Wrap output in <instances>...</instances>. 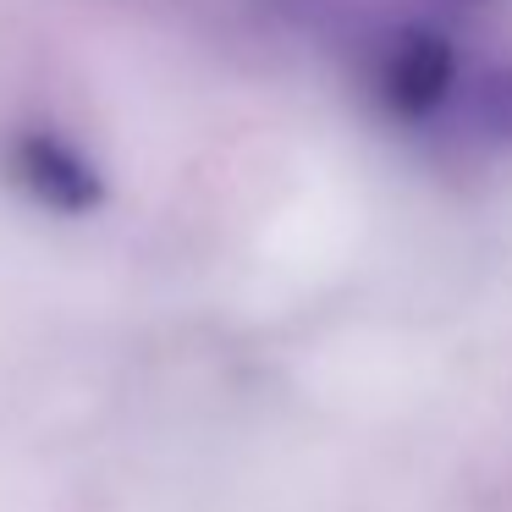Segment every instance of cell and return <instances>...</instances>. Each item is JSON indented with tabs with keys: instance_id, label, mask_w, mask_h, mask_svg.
Instances as JSON below:
<instances>
[{
	"instance_id": "4",
	"label": "cell",
	"mask_w": 512,
	"mask_h": 512,
	"mask_svg": "<svg viewBox=\"0 0 512 512\" xmlns=\"http://www.w3.org/2000/svg\"><path fill=\"white\" fill-rule=\"evenodd\" d=\"M441 12H485V6H496V0H435Z\"/></svg>"
},
{
	"instance_id": "2",
	"label": "cell",
	"mask_w": 512,
	"mask_h": 512,
	"mask_svg": "<svg viewBox=\"0 0 512 512\" xmlns=\"http://www.w3.org/2000/svg\"><path fill=\"white\" fill-rule=\"evenodd\" d=\"M12 177L34 204H45L50 215H89L105 199V177L72 138H61L56 127H28L12 138Z\"/></svg>"
},
{
	"instance_id": "3",
	"label": "cell",
	"mask_w": 512,
	"mask_h": 512,
	"mask_svg": "<svg viewBox=\"0 0 512 512\" xmlns=\"http://www.w3.org/2000/svg\"><path fill=\"white\" fill-rule=\"evenodd\" d=\"M452 122L474 144L512 155V61H485L463 72V89L452 100Z\"/></svg>"
},
{
	"instance_id": "1",
	"label": "cell",
	"mask_w": 512,
	"mask_h": 512,
	"mask_svg": "<svg viewBox=\"0 0 512 512\" xmlns=\"http://www.w3.org/2000/svg\"><path fill=\"white\" fill-rule=\"evenodd\" d=\"M463 72L468 61L457 39L435 23H419V17L380 28L364 50V89L375 111L397 127H430L452 116Z\"/></svg>"
}]
</instances>
